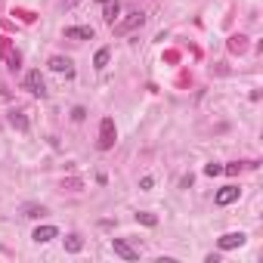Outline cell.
Returning <instances> with one entry per match:
<instances>
[{"instance_id":"4fadbf2b","label":"cell","mask_w":263,"mask_h":263,"mask_svg":"<svg viewBox=\"0 0 263 263\" xmlns=\"http://www.w3.org/2000/svg\"><path fill=\"white\" fill-rule=\"evenodd\" d=\"M229 50L232 53H245L248 50V38H245V34H232V38H229Z\"/></svg>"},{"instance_id":"9c48e42d","label":"cell","mask_w":263,"mask_h":263,"mask_svg":"<svg viewBox=\"0 0 263 263\" xmlns=\"http://www.w3.org/2000/svg\"><path fill=\"white\" fill-rule=\"evenodd\" d=\"M50 68H53V72H59V75H75V65H72L68 56H53V59H50Z\"/></svg>"},{"instance_id":"277c9868","label":"cell","mask_w":263,"mask_h":263,"mask_svg":"<svg viewBox=\"0 0 263 263\" xmlns=\"http://www.w3.org/2000/svg\"><path fill=\"white\" fill-rule=\"evenodd\" d=\"M112 251H115L118 257H124V260H140V251H136L133 245H127L124 238H112Z\"/></svg>"},{"instance_id":"5bb4252c","label":"cell","mask_w":263,"mask_h":263,"mask_svg":"<svg viewBox=\"0 0 263 263\" xmlns=\"http://www.w3.org/2000/svg\"><path fill=\"white\" fill-rule=\"evenodd\" d=\"M81 248H84V238L81 235H68L65 238V251H68V254H77Z\"/></svg>"},{"instance_id":"8fae6325","label":"cell","mask_w":263,"mask_h":263,"mask_svg":"<svg viewBox=\"0 0 263 263\" xmlns=\"http://www.w3.org/2000/svg\"><path fill=\"white\" fill-rule=\"evenodd\" d=\"M3 59H6V65L13 68V72H16V68H19V62H22V56H19V50H13V47H9L6 40H3Z\"/></svg>"},{"instance_id":"d6986e66","label":"cell","mask_w":263,"mask_h":263,"mask_svg":"<svg viewBox=\"0 0 263 263\" xmlns=\"http://www.w3.org/2000/svg\"><path fill=\"white\" fill-rule=\"evenodd\" d=\"M204 174H208V177H217V174H223V164H208V167H204Z\"/></svg>"},{"instance_id":"6da1fadb","label":"cell","mask_w":263,"mask_h":263,"mask_svg":"<svg viewBox=\"0 0 263 263\" xmlns=\"http://www.w3.org/2000/svg\"><path fill=\"white\" fill-rule=\"evenodd\" d=\"M118 140V130H115V118H102L99 121V149L102 152H109L112 146Z\"/></svg>"},{"instance_id":"ac0fdd59","label":"cell","mask_w":263,"mask_h":263,"mask_svg":"<svg viewBox=\"0 0 263 263\" xmlns=\"http://www.w3.org/2000/svg\"><path fill=\"white\" fill-rule=\"evenodd\" d=\"M47 211L43 208H38V204H25V217H43Z\"/></svg>"},{"instance_id":"e0dca14e","label":"cell","mask_w":263,"mask_h":263,"mask_svg":"<svg viewBox=\"0 0 263 263\" xmlns=\"http://www.w3.org/2000/svg\"><path fill=\"white\" fill-rule=\"evenodd\" d=\"M84 118H87V109H84V106H75V109H72V121H77V124H81Z\"/></svg>"},{"instance_id":"52a82bcc","label":"cell","mask_w":263,"mask_h":263,"mask_svg":"<svg viewBox=\"0 0 263 263\" xmlns=\"http://www.w3.org/2000/svg\"><path fill=\"white\" fill-rule=\"evenodd\" d=\"M214 201L220 204V208H226V204L238 201V186H223V189H220V192L214 195Z\"/></svg>"},{"instance_id":"7402d4cb","label":"cell","mask_w":263,"mask_h":263,"mask_svg":"<svg viewBox=\"0 0 263 263\" xmlns=\"http://www.w3.org/2000/svg\"><path fill=\"white\" fill-rule=\"evenodd\" d=\"M75 3H77V0H68V6H75Z\"/></svg>"},{"instance_id":"30bf717a","label":"cell","mask_w":263,"mask_h":263,"mask_svg":"<svg viewBox=\"0 0 263 263\" xmlns=\"http://www.w3.org/2000/svg\"><path fill=\"white\" fill-rule=\"evenodd\" d=\"M118 16H121V3H118V0H109V3H102V19H106L109 25H115Z\"/></svg>"},{"instance_id":"9a60e30c","label":"cell","mask_w":263,"mask_h":263,"mask_svg":"<svg viewBox=\"0 0 263 263\" xmlns=\"http://www.w3.org/2000/svg\"><path fill=\"white\" fill-rule=\"evenodd\" d=\"M136 220H140L143 226H158V217L149 214V211H140V214H136Z\"/></svg>"},{"instance_id":"ba28073f","label":"cell","mask_w":263,"mask_h":263,"mask_svg":"<svg viewBox=\"0 0 263 263\" xmlns=\"http://www.w3.org/2000/svg\"><path fill=\"white\" fill-rule=\"evenodd\" d=\"M65 38H68V40H93V28H87V25H72V28H65Z\"/></svg>"},{"instance_id":"7c38bea8","label":"cell","mask_w":263,"mask_h":263,"mask_svg":"<svg viewBox=\"0 0 263 263\" xmlns=\"http://www.w3.org/2000/svg\"><path fill=\"white\" fill-rule=\"evenodd\" d=\"M9 124H13V127H16V130H22V133H25V130H28V118H25V115H22V112H16V109H13V112H9Z\"/></svg>"},{"instance_id":"603a6c76","label":"cell","mask_w":263,"mask_h":263,"mask_svg":"<svg viewBox=\"0 0 263 263\" xmlns=\"http://www.w3.org/2000/svg\"><path fill=\"white\" fill-rule=\"evenodd\" d=\"M96 3H109V0H96Z\"/></svg>"},{"instance_id":"3957f363","label":"cell","mask_w":263,"mask_h":263,"mask_svg":"<svg viewBox=\"0 0 263 263\" xmlns=\"http://www.w3.org/2000/svg\"><path fill=\"white\" fill-rule=\"evenodd\" d=\"M25 90H28V93H34V96H43V93H47L43 75H40V72H28V75H25Z\"/></svg>"},{"instance_id":"5b68a950","label":"cell","mask_w":263,"mask_h":263,"mask_svg":"<svg viewBox=\"0 0 263 263\" xmlns=\"http://www.w3.org/2000/svg\"><path fill=\"white\" fill-rule=\"evenodd\" d=\"M242 245H245L242 232H226V235L217 238V248H220V251H232V248H242Z\"/></svg>"},{"instance_id":"8992f818","label":"cell","mask_w":263,"mask_h":263,"mask_svg":"<svg viewBox=\"0 0 263 263\" xmlns=\"http://www.w3.org/2000/svg\"><path fill=\"white\" fill-rule=\"evenodd\" d=\"M31 238L38 245H47V242H53V238H59V229H56V226H38V229L31 232Z\"/></svg>"},{"instance_id":"7a4b0ae2","label":"cell","mask_w":263,"mask_h":263,"mask_svg":"<svg viewBox=\"0 0 263 263\" xmlns=\"http://www.w3.org/2000/svg\"><path fill=\"white\" fill-rule=\"evenodd\" d=\"M143 22H146V16H143V13H130L127 19H121V22H115V25H112V28H115V34H130L133 28H140Z\"/></svg>"},{"instance_id":"2e32d148","label":"cell","mask_w":263,"mask_h":263,"mask_svg":"<svg viewBox=\"0 0 263 263\" xmlns=\"http://www.w3.org/2000/svg\"><path fill=\"white\" fill-rule=\"evenodd\" d=\"M93 65H96V68H106V65H109V50H106V47L93 56Z\"/></svg>"},{"instance_id":"ffe728a7","label":"cell","mask_w":263,"mask_h":263,"mask_svg":"<svg viewBox=\"0 0 263 263\" xmlns=\"http://www.w3.org/2000/svg\"><path fill=\"white\" fill-rule=\"evenodd\" d=\"M238 170H242V164H226V167H223V174H229V177H238Z\"/></svg>"},{"instance_id":"44dd1931","label":"cell","mask_w":263,"mask_h":263,"mask_svg":"<svg viewBox=\"0 0 263 263\" xmlns=\"http://www.w3.org/2000/svg\"><path fill=\"white\" fill-rule=\"evenodd\" d=\"M152 186H155L152 177H143V180H140V189H152Z\"/></svg>"}]
</instances>
